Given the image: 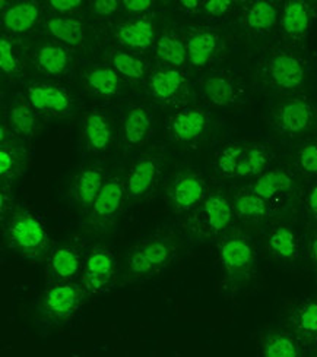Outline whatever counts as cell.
<instances>
[{
  "mask_svg": "<svg viewBox=\"0 0 317 357\" xmlns=\"http://www.w3.org/2000/svg\"><path fill=\"white\" fill-rule=\"evenodd\" d=\"M81 290L73 284H59L52 287L44 296V309L54 319H69L78 310L81 303Z\"/></svg>",
  "mask_w": 317,
  "mask_h": 357,
  "instance_id": "obj_5",
  "label": "cell"
},
{
  "mask_svg": "<svg viewBox=\"0 0 317 357\" xmlns=\"http://www.w3.org/2000/svg\"><path fill=\"white\" fill-rule=\"evenodd\" d=\"M125 138L129 145L141 144L150 129V116L145 107H133L125 121Z\"/></svg>",
  "mask_w": 317,
  "mask_h": 357,
  "instance_id": "obj_22",
  "label": "cell"
},
{
  "mask_svg": "<svg viewBox=\"0 0 317 357\" xmlns=\"http://www.w3.org/2000/svg\"><path fill=\"white\" fill-rule=\"evenodd\" d=\"M293 177L285 170H270L263 173L253 185V193L263 198L265 201L272 199L277 193L286 192L293 188Z\"/></svg>",
  "mask_w": 317,
  "mask_h": 357,
  "instance_id": "obj_17",
  "label": "cell"
},
{
  "mask_svg": "<svg viewBox=\"0 0 317 357\" xmlns=\"http://www.w3.org/2000/svg\"><path fill=\"white\" fill-rule=\"evenodd\" d=\"M113 66L122 73V75L132 78V79H139L144 77V63L127 53L118 52L113 56Z\"/></svg>",
  "mask_w": 317,
  "mask_h": 357,
  "instance_id": "obj_34",
  "label": "cell"
},
{
  "mask_svg": "<svg viewBox=\"0 0 317 357\" xmlns=\"http://www.w3.org/2000/svg\"><path fill=\"white\" fill-rule=\"evenodd\" d=\"M38 20V8L34 3H18L3 15L5 26L12 33H24L31 29Z\"/></svg>",
  "mask_w": 317,
  "mask_h": 357,
  "instance_id": "obj_19",
  "label": "cell"
},
{
  "mask_svg": "<svg viewBox=\"0 0 317 357\" xmlns=\"http://www.w3.org/2000/svg\"><path fill=\"white\" fill-rule=\"evenodd\" d=\"M85 137L88 145L95 151H104L111 141V130L104 116L93 113L85 121Z\"/></svg>",
  "mask_w": 317,
  "mask_h": 357,
  "instance_id": "obj_24",
  "label": "cell"
},
{
  "mask_svg": "<svg viewBox=\"0 0 317 357\" xmlns=\"http://www.w3.org/2000/svg\"><path fill=\"white\" fill-rule=\"evenodd\" d=\"M157 54L165 63L180 66L186 61L187 50L177 38L171 36H164L157 44Z\"/></svg>",
  "mask_w": 317,
  "mask_h": 357,
  "instance_id": "obj_32",
  "label": "cell"
},
{
  "mask_svg": "<svg viewBox=\"0 0 317 357\" xmlns=\"http://www.w3.org/2000/svg\"><path fill=\"white\" fill-rule=\"evenodd\" d=\"M277 21V9L269 2H256L246 13V22L256 31H265L274 26Z\"/></svg>",
  "mask_w": 317,
  "mask_h": 357,
  "instance_id": "obj_28",
  "label": "cell"
},
{
  "mask_svg": "<svg viewBox=\"0 0 317 357\" xmlns=\"http://www.w3.org/2000/svg\"><path fill=\"white\" fill-rule=\"evenodd\" d=\"M104 183V174L100 169L84 170L78 176L77 183H75V199H77V202L84 208L89 205L93 206Z\"/></svg>",
  "mask_w": 317,
  "mask_h": 357,
  "instance_id": "obj_16",
  "label": "cell"
},
{
  "mask_svg": "<svg viewBox=\"0 0 317 357\" xmlns=\"http://www.w3.org/2000/svg\"><path fill=\"white\" fill-rule=\"evenodd\" d=\"M157 165L154 160H141L136 162L127 176V193L130 198H141L154 185Z\"/></svg>",
  "mask_w": 317,
  "mask_h": 357,
  "instance_id": "obj_13",
  "label": "cell"
},
{
  "mask_svg": "<svg viewBox=\"0 0 317 357\" xmlns=\"http://www.w3.org/2000/svg\"><path fill=\"white\" fill-rule=\"evenodd\" d=\"M79 5H81L79 0H52L50 2V6L54 10L62 12V13L77 9V8H79Z\"/></svg>",
  "mask_w": 317,
  "mask_h": 357,
  "instance_id": "obj_43",
  "label": "cell"
},
{
  "mask_svg": "<svg viewBox=\"0 0 317 357\" xmlns=\"http://www.w3.org/2000/svg\"><path fill=\"white\" fill-rule=\"evenodd\" d=\"M268 73L270 81L281 89H297L304 84L306 70L300 59L293 54H275L269 59Z\"/></svg>",
  "mask_w": 317,
  "mask_h": 357,
  "instance_id": "obj_3",
  "label": "cell"
},
{
  "mask_svg": "<svg viewBox=\"0 0 317 357\" xmlns=\"http://www.w3.org/2000/svg\"><path fill=\"white\" fill-rule=\"evenodd\" d=\"M81 266L77 250L70 248H57L50 259V270L59 280H70L78 274Z\"/></svg>",
  "mask_w": 317,
  "mask_h": 357,
  "instance_id": "obj_23",
  "label": "cell"
},
{
  "mask_svg": "<svg viewBox=\"0 0 317 357\" xmlns=\"http://www.w3.org/2000/svg\"><path fill=\"white\" fill-rule=\"evenodd\" d=\"M181 5H183L187 9H196V8L199 6V2H194V0H183V2H181Z\"/></svg>",
  "mask_w": 317,
  "mask_h": 357,
  "instance_id": "obj_47",
  "label": "cell"
},
{
  "mask_svg": "<svg viewBox=\"0 0 317 357\" xmlns=\"http://www.w3.org/2000/svg\"><path fill=\"white\" fill-rule=\"evenodd\" d=\"M311 104L303 98H293L284 102L278 109L277 121L279 128L286 133H300L310 128L313 122Z\"/></svg>",
  "mask_w": 317,
  "mask_h": 357,
  "instance_id": "obj_7",
  "label": "cell"
},
{
  "mask_svg": "<svg viewBox=\"0 0 317 357\" xmlns=\"http://www.w3.org/2000/svg\"><path fill=\"white\" fill-rule=\"evenodd\" d=\"M28 97L31 101V106L37 110L62 113L69 109V97L68 94L57 86L52 85H40L31 86L28 89Z\"/></svg>",
  "mask_w": 317,
  "mask_h": 357,
  "instance_id": "obj_10",
  "label": "cell"
},
{
  "mask_svg": "<svg viewBox=\"0 0 317 357\" xmlns=\"http://www.w3.org/2000/svg\"><path fill=\"white\" fill-rule=\"evenodd\" d=\"M125 197V189L120 178H109L101 188L97 199L93 204V214L98 220L113 218L122 206Z\"/></svg>",
  "mask_w": 317,
  "mask_h": 357,
  "instance_id": "obj_8",
  "label": "cell"
},
{
  "mask_svg": "<svg viewBox=\"0 0 317 357\" xmlns=\"http://www.w3.org/2000/svg\"><path fill=\"white\" fill-rule=\"evenodd\" d=\"M116 273V261L109 250L97 249L91 254L85 262L84 281L85 287L93 291L100 293L107 289Z\"/></svg>",
  "mask_w": 317,
  "mask_h": 357,
  "instance_id": "obj_4",
  "label": "cell"
},
{
  "mask_svg": "<svg viewBox=\"0 0 317 357\" xmlns=\"http://www.w3.org/2000/svg\"><path fill=\"white\" fill-rule=\"evenodd\" d=\"M118 8L117 0H97L94 2V10L98 15H111Z\"/></svg>",
  "mask_w": 317,
  "mask_h": 357,
  "instance_id": "obj_42",
  "label": "cell"
},
{
  "mask_svg": "<svg viewBox=\"0 0 317 357\" xmlns=\"http://www.w3.org/2000/svg\"><path fill=\"white\" fill-rule=\"evenodd\" d=\"M203 91L210 102L215 106H231L238 97V86L230 75L215 73L203 84Z\"/></svg>",
  "mask_w": 317,
  "mask_h": 357,
  "instance_id": "obj_11",
  "label": "cell"
},
{
  "mask_svg": "<svg viewBox=\"0 0 317 357\" xmlns=\"http://www.w3.org/2000/svg\"><path fill=\"white\" fill-rule=\"evenodd\" d=\"M181 84H183V75L178 70H160L154 73L150 78V89L157 98L170 100L177 94Z\"/></svg>",
  "mask_w": 317,
  "mask_h": 357,
  "instance_id": "obj_27",
  "label": "cell"
},
{
  "mask_svg": "<svg viewBox=\"0 0 317 357\" xmlns=\"http://www.w3.org/2000/svg\"><path fill=\"white\" fill-rule=\"evenodd\" d=\"M307 205H309V210L317 215V185H314L310 190H309V195H307Z\"/></svg>",
  "mask_w": 317,
  "mask_h": 357,
  "instance_id": "obj_45",
  "label": "cell"
},
{
  "mask_svg": "<svg viewBox=\"0 0 317 357\" xmlns=\"http://www.w3.org/2000/svg\"><path fill=\"white\" fill-rule=\"evenodd\" d=\"M9 241L20 254L28 258L42 255L49 245V236L42 222L33 214H20L9 225Z\"/></svg>",
  "mask_w": 317,
  "mask_h": 357,
  "instance_id": "obj_1",
  "label": "cell"
},
{
  "mask_svg": "<svg viewBox=\"0 0 317 357\" xmlns=\"http://www.w3.org/2000/svg\"><path fill=\"white\" fill-rule=\"evenodd\" d=\"M300 349L293 335L270 333L262 344V357H298Z\"/></svg>",
  "mask_w": 317,
  "mask_h": 357,
  "instance_id": "obj_25",
  "label": "cell"
},
{
  "mask_svg": "<svg viewBox=\"0 0 317 357\" xmlns=\"http://www.w3.org/2000/svg\"><path fill=\"white\" fill-rule=\"evenodd\" d=\"M311 258L317 266V236L313 237V241H311Z\"/></svg>",
  "mask_w": 317,
  "mask_h": 357,
  "instance_id": "obj_46",
  "label": "cell"
},
{
  "mask_svg": "<svg viewBox=\"0 0 317 357\" xmlns=\"http://www.w3.org/2000/svg\"><path fill=\"white\" fill-rule=\"evenodd\" d=\"M206 126V117L199 110H185L177 113L173 121L171 128L174 135L185 142H190L199 138Z\"/></svg>",
  "mask_w": 317,
  "mask_h": 357,
  "instance_id": "obj_15",
  "label": "cell"
},
{
  "mask_svg": "<svg viewBox=\"0 0 317 357\" xmlns=\"http://www.w3.org/2000/svg\"><path fill=\"white\" fill-rule=\"evenodd\" d=\"M0 68L6 73H13L18 69V61L15 56L10 43L5 38L0 41Z\"/></svg>",
  "mask_w": 317,
  "mask_h": 357,
  "instance_id": "obj_39",
  "label": "cell"
},
{
  "mask_svg": "<svg viewBox=\"0 0 317 357\" xmlns=\"http://www.w3.org/2000/svg\"><path fill=\"white\" fill-rule=\"evenodd\" d=\"M310 25V10L307 3L293 0L284 8L282 28L284 31L293 38L304 37Z\"/></svg>",
  "mask_w": 317,
  "mask_h": 357,
  "instance_id": "obj_12",
  "label": "cell"
},
{
  "mask_svg": "<svg viewBox=\"0 0 317 357\" xmlns=\"http://www.w3.org/2000/svg\"><path fill=\"white\" fill-rule=\"evenodd\" d=\"M10 122L13 129L21 135H29L36 128V117L28 106H17L10 112Z\"/></svg>",
  "mask_w": 317,
  "mask_h": 357,
  "instance_id": "obj_37",
  "label": "cell"
},
{
  "mask_svg": "<svg viewBox=\"0 0 317 357\" xmlns=\"http://www.w3.org/2000/svg\"><path fill=\"white\" fill-rule=\"evenodd\" d=\"M297 328L307 335L317 334V302L301 305L295 315Z\"/></svg>",
  "mask_w": 317,
  "mask_h": 357,
  "instance_id": "obj_36",
  "label": "cell"
},
{
  "mask_svg": "<svg viewBox=\"0 0 317 357\" xmlns=\"http://www.w3.org/2000/svg\"><path fill=\"white\" fill-rule=\"evenodd\" d=\"M269 165V154L261 146L250 148L246 151L240 160V165L237 169L238 177H246V176H254L262 173L266 166Z\"/></svg>",
  "mask_w": 317,
  "mask_h": 357,
  "instance_id": "obj_30",
  "label": "cell"
},
{
  "mask_svg": "<svg viewBox=\"0 0 317 357\" xmlns=\"http://www.w3.org/2000/svg\"><path fill=\"white\" fill-rule=\"evenodd\" d=\"M205 12L212 15V17H221L226 10L231 8V2L229 0H210L205 3Z\"/></svg>",
  "mask_w": 317,
  "mask_h": 357,
  "instance_id": "obj_40",
  "label": "cell"
},
{
  "mask_svg": "<svg viewBox=\"0 0 317 357\" xmlns=\"http://www.w3.org/2000/svg\"><path fill=\"white\" fill-rule=\"evenodd\" d=\"M243 154L245 151L240 145H230L224 148L217 158V166L219 172L225 176H235Z\"/></svg>",
  "mask_w": 317,
  "mask_h": 357,
  "instance_id": "obj_35",
  "label": "cell"
},
{
  "mask_svg": "<svg viewBox=\"0 0 317 357\" xmlns=\"http://www.w3.org/2000/svg\"><path fill=\"white\" fill-rule=\"evenodd\" d=\"M174 255V246L164 239L148 241L136 246L127 258L129 273L133 277H148L158 273Z\"/></svg>",
  "mask_w": 317,
  "mask_h": 357,
  "instance_id": "obj_2",
  "label": "cell"
},
{
  "mask_svg": "<svg viewBox=\"0 0 317 357\" xmlns=\"http://www.w3.org/2000/svg\"><path fill=\"white\" fill-rule=\"evenodd\" d=\"M269 249L279 259L291 261L298 255V241L293 229L279 226L269 237Z\"/></svg>",
  "mask_w": 317,
  "mask_h": 357,
  "instance_id": "obj_20",
  "label": "cell"
},
{
  "mask_svg": "<svg viewBox=\"0 0 317 357\" xmlns=\"http://www.w3.org/2000/svg\"><path fill=\"white\" fill-rule=\"evenodd\" d=\"M38 65L52 75H59L68 66V54L57 46H45L38 53Z\"/></svg>",
  "mask_w": 317,
  "mask_h": 357,
  "instance_id": "obj_33",
  "label": "cell"
},
{
  "mask_svg": "<svg viewBox=\"0 0 317 357\" xmlns=\"http://www.w3.org/2000/svg\"><path fill=\"white\" fill-rule=\"evenodd\" d=\"M150 6H153L150 0H127V2H125V8L129 12H144L148 10Z\"/></svg>",
  "mask_w": 317,
  "mask_h": 357,
  "instance_id": "obj_44",
  "label": "cell"
},
{
  "mask_svg": "<svg viewBox=\"0 0 317 357\" xmlns=\"http://www.w3.org/2000/svg\"><path fill=\"white\" fill-rule=\"evenodd\" d=\"M218 46V36L212 33H201L192 37L187 43V56L193 66H203L212 57Z\"/></svg>",
  "mask_w": 317,
  "mask_h": 357,
  "instance_id": "obj_21",
  "label": "cell"
},
{
  "mask_svg": "<svg viewBox=\"0 0 317 357\" xmlns=\"http://www.w3.org/2000/svg\"><path fill=\"white\" fill-rule=\"evenodd\" d=\"M219 258L229 275L246 274L254 261V252L249 241L243 237H230L219 248Z\"/></svg>",
  "mask_w": 317,
  "mask_h": 357,
  "instance_id": "obj_6",
  "label": "cell"
},
{
  "mask_svg": "<svg viewBox=\"0 0 317 357\" xmlns=\"http://www.w3.org/2000/svg\"><path fill=\"white\" fill-rule=\"evenodd\" d=\"M234 210L240 217L247 220H258L266 215L268 204L256 193H245V195L235 198Z\"/></svg>",
  "mask_w": 317,
  "mask_h": 357,
  "instance_id": "obj_31",
  "label": "cell"
},
{
  "mask_svg": "<svg viewBox=\"0 0 317 357\" xmlns=\"http://www.w3.org/2000/svg\"><path fill=\"white\" fill-rule=\"evenodd\" d=\"M117 38L125 46L145 49L154 40V25L148 20L132 21L118 28Z\"/></svg>",
  "mask_w": 317,
  "mask_h": 357,
  "instance_id": "obj_18",
  "label": "cell"
},
{
  "mask_svg": "<svg viewBox=\"0 0 317 357\" xmlns=\"http://www.w3.org/2000/svg\"><path fill=\"white\" fill-rule=\"evenodd\" d=\"M203 215L209 230L218 233L230 226L233 220V206L224 197L212 195L203 201Z\"/></svg>",
  "mask_w": 317,
  "mask_h": 357,
  "instance_id": "obj_14",
  "label": "cell"
},
{
  "mask_svg": "<svg viewBox=\"0 0 317 357\" xmlns=\"http://www.w3.org/2000/svg\"><path fill=\"white\" fill-rule=\"evenodd\" d=\"M86 81L94 91L102 96H113L118 89V75L110 68H98L88 72Z\"/></svg>",
  "mask_w": 317,
  "mask_h": 357,
  "instance_id": "obj_29",
  "label": "cell"
},
{
  "mask_svg": "<svg viewBox=\"0 0 317 357\" xmlns=\"http://www.w3.org/2000/svg\"><path fill=\"white\" fill-rule=\"evenodd\" d=\"M298 166L307 174H317V145L309 144L298 153Z\"/></svg>",
  "mask_w": 317,
  "mask_h": 357,
  "instance_id": "obj_38",
  "label": "cell"
},
{
  "mask_svg": "<svg viewBox=\"0 0 317 357\" xmlns=\"http://www.w3.org/2000/svg\"><path fill=\"white\" fill-rule=\"evenodd\" d=\"M206 189L201 178L189 174L180 177L174 183L170 197L178 210L187 211L203 201Z\"/></svg>",
  "mask_w": 317,
  "mask_h": 357,
  "instance_id": "obj_9",
  "label": "cell"
},
{
  "mask_svg": "<svg viewBox=\"0 0 317 357\" xmlns=\"http://www.w3.org/2000/svg\"><path fill=\"white\" fill-rule=\"evenodd\" d=\"M50 33L65 41L69 46H79L84 41V28L78 20L73 18H53L47 22Z\"/></svg>",
  "mask_w": 317,
  "mask_h": 357,
  "instance_id": "obj_26",
  "label": "cell"
},
{
  "mask_svg": "<svg viewBox=\"0 0 317 357\" xmlns=\"http://www.w3.org/2000/svg\"><path fill=\"white\" fill-rule=\"evenodd\" d=\"M15 158L17 157L9 150L0 151V173H2V176H6L12 172V169L15 167Z\"/></svg>",
  "mask_w": 317,
  "mask_h": 357,
  "instance_id": "obj_41",
  "label": "cell"
}]
</instances>
